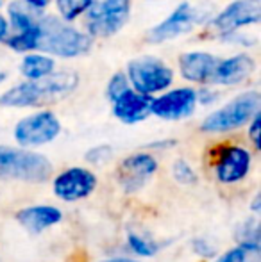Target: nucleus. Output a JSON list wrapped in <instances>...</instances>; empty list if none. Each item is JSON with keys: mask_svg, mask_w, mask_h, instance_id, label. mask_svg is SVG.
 <instances>
[{"mask_svg": "<svg viewBox=\"0 0 261 262\" xmlns=\"http://www.w3.org/2000/svg\"><path fill=\"white\" fill-rule=\"evenodd\" d=\"M261 21V0H233L222 11L211 14L206 25L209 32L220 38L234 31L258 25Z\"/></svg>", "mask_w": 261, "mask_h": 262, "instance_id": "nucleus-9", "label": "nucleus"}, {"mask_svg": "<svg viewBox=\"0 0 261 262\" xmlns=\"http://www.w3.org/2000/svg\"><path fill=\"white\" fill-rule=\"evenodd\" d=\"M42 14V11L32 9L24 0H11L6 6V18L9 21L11 32H20L36 27Z\"/></svg>", "mask_w": 261, "mask_h": 262, "instance_id": "nucleus-19", "label": "nucleus"}, {"mask_svg": "<svg viewBox=\"0 0 261 262\" xmlns=\"http://www.w3.org/2000/svg\"><path fill=\"white\" fill-rule=\"evenodd\" d=\"M79 73L75 70H54L38 80H27L7 88L0 95V107L7 109H42L57 104L75 93L79 88Z\"/></svg>", "mask_w": 261, "mask_h": 262, "instance_id": "nucleus-1", "label": "nucleus"}, {"mask_svg": "<svg viewBox=\"0 0 261 262\" xmlns=\"http://www.w3.org/2000/svg\"><path fill=\"white\" fill-rule=\"evenodd\" d=\"M6 80H7V72H6V70L0 68V86H2V84L6 82Z\"/></svg>", "mask_w": 261, "mask_h": 262, "instance_id": "nucleus-35", "label": "nucleus"}, {"mask_svg": "<svg viewBox=\"0 0 261 262\" xmlns=\"http://www.w3.org/2000/svg\"><path fill=\"white\" fill-rule=\"evenodd\" d=\"M93 0H54L56 6V13L59 18L66 21H75L83 18V14L88 11Z\"/></svg>", "mask_w": 261, "mask_h": 262, "instance_id": "nucleus-21", "label": "nucleus"}, {"mask_svg": "<svg viewBox=\"0 0 261 262\" xmlns=\"http://www.w3.org/2000/svg\"><path fill=\"white\" fill-rule=\"evenodd\" d=\"M104 262H138V260H131V259H113V260H104Z\"/></svg>", "mask_w": 261, "mask_h": 262, "instance_id": "nucleus-36", "label": "nucleus"}, {"mask_svg": "<svg viewBox=\"0 0 261 262\" xmlns=\"http://www.w3.org/2000/svg\"><path fill=\"white\" fill-rule=\"evenodd\" d=\"M252 156L247 148L229 145L220 148L215 162L216 180L222 184H236L244 180L251 171Z\"/></svg>", "mask_w": 261, "mask_h": 262, "instance_id": "nucleus-12", "label": "nucleus"}, {"mask_svg": "<svg viewBox=\"0 0 261 262\" xmlns=\"http://www.w3.org/2000/svg\"><path fill=\"white\" fill-rule=\"evenodd\" d=\"M172 173H174V179L177 180L179 184H195L197 182V173L193 171V168L188 164L186 161L179 159V161L174 162L172 166Z\"/></svg>", "mask_w": 261, "mask_h": 262, "instance_id": "nucleus-24", "label": "nucleus"}, {"mask_svg": "<svg viewBox=\"0 0 261 262\" xmlns=\"http://www.w3.org/2000/svg\"><path fill=\"white\" fill-rule=\"evenodd\" d=\"M209 18H211V14L206 11L204 6H193L190 2H181L167 14V18H163L154 27L149 29L147 41L154 43V45L174 41V39L181 38V36L193 32V29L206 24Z\"/></svg>", "mask_w": 261, "mask_h": 262, "instance_id": "nucleus-6", "label": "nucleus"}, {"mask_svg": "<svg viewBox=\"0 0 261 262\" xmlns=\"http://www.w3.org/2000/svg\"><path fill=\"white\" fill-rule=\"evenodd\" d=\"M2 6H4V0H0V9H2Z\"/></svg>", "mask_w": 261, "mask_h": 262, "instance_id": "nucleus-37", "label": "nucleus"}, {"mask_svg": "<svg viewBox=\"0 0 261 262\" xmlns=\"http://www.w3.org/2000/svg\"><path fill=\"white\" fill-rule=\"evenodd\" d=\"M218 262H261V248L258 243H242L222 255Z\"/></svg>", "mask_w": 261, "mask_h": 262, "instance_id": "nucleus-22", "label": "nucleus"}, {"mask_svg": "<svg viewBox=\"0 0 261 262\" xmlns=\"http://www.w3.org/2000/svg\"><path fill=\"white\" fill-rule=\"evenodd\" d=\"M218 59L220 57L208 50H188L179 55L177 72L186 82L206 86V84H211Z\"/></svg>", "mask_w": 261, "mask_h": 262, "instance_id": "nucleus-13", "label": "nucleus"}, {"mask_svg": "<svg viewBox=\"0 0 261 262\" xmlns=\"http://www.w3.org/2000/svg\"><path fill=\"white\" fill-rule=\"evenodd\" d=\"M249 139L252 141V145H254L256 150L261 148V111L254 114V116L251 118V121H249Z\"/></svg>", "mask_w": 261, "mask_h": 262, "instance_id": "nucleus-29", "label": "nucleus"}, {"mask_svg": "<svg viewBox=\"0 0 261 262\" xmlns=\"http://www.w3.org/2000/svg\"><path fill=\"white\" fill-rule=\"evenodd\" d=\"M132 0H93L83 14L84 31L93 39L113 38L129 24Z\"/></svg>", "mask_w": 261, "mask_h": 262, "instance_id": "nucleus-5", "label": "nucleus"}, {"mask_svg": "<svg viewBox=\"0 0 261 262\" xmlns=\"http://www.w3.org/2000/svg\"><path fill=\"white\" fill-rule=\"evenodd\" d=\"M97 187V177L86 168H70L56 177L54 193L65 202H75L90 196Z\"/></svg>", "mask_w": 261, "mask_h": 262, "instance_id": "nucleus-14", "label": "nucleus"}, {"mask_svg": "<svg viewBox=\"0 0 261 262\" xmlns=\"http://www.w3.org/2000/svg\"><path fill=\"white\" fill-rule=\"evenodd\" d=\"M242 230L238 232V237L242 239V243H258L259 241V232H258V223L254 220H249L242 225Z\"/></svg>", "mask_w": 261, "mask_h": 262, "instance_id": "nucleus-30", "label": "nucleus"}, {"mask_svg": "<svg viewBox=\"0 0 261 262\" xmlns=\"http://www.w3.org/2000/svg\"><path fill=\"white\" fill-rule=\"evenodd\" d=\"M129 88H131V84H129V80H127L126 72H116L109 77L108 84H106V97H108L109 102H113L116 97H120L124 91L129 90Z\"/></svg>", "mask_w": 261, "mask_h": 262, "instance_id": "nucleus-23", "label": "nucleus"}, {"mask_svg": "<svg viewBox=\"0 0 261 262\" xmlns=\"http://www.w3.org/2000/svg\"><path fill=\"white\" fill-rule=\"evenodd\" d=\"M93 38L86 31L75 27L73 21H66L57 14L39 16L38 50L56 59H77L90 54Z\"/></svg>", "mask_w": 261, "mask_h": 262, "instance_id": "nucleus-2", "label": "nucleus"}, {"mask_svg": "<svg viewBox=\"0 0 261 262\" xmlns=\"http://www.w3.org/2000/svg\"><path fill=\"white\" fill-rule=\"evenodd\" d=\"M27 6H31L32 9L36 11H42V13H45V9L50 6V4L54 2V0H24Z\"/></svg>", "mask_w": 261, "mask_h": 262, "instance_id": "nucleus-33", "label": "nucleus"}, {"mask_svg": "<svg viewBox=\"0 0 261 262\" xmlns=\"http://www.w3.org/2000/svg\"><path fill=\"white\" fill-rule=\"evenodd\" d=\"M38 39H39V21L36 27L27 29V31L11 32L6 41H4V45L16 54H27L32 52V50H38Z\"/></svg>", "mask_w": 261, "mask_h": 262, "instance_id": "nucleus-20", "label": "nucleus"}, {"mask_svg": "<svg viewBox=\"0 0 261 262\" xmlns=\"http://www.w3.org/2000/svg\"><path fill=\"white\" fill-rule=\"evenodd\" d=\"M129 246H131V250L134 253H138V255H142V257H152L154 253L157 252V246L156 245H152L150 241H147V239H143V237H139L138 234H129Z\"/></svg>", "mask_w": 261, "mask_h": 262, "instance_id": "nucleus-25", "label": "nucleus"}, {"mask_svg": "<svg viewBox=\"0 0 261 262\" xmlns=\"http://www.w3.org/2000/svg\"><path fill=\"white\" fill-rule=\"evenodd\" d=\"M157 169V161L150 154H134L122 161L118 168V184L122 186V189L127 194L136 193L138 189H142L150 177L156 173Z\"/></svg>", "mask_w": 261, "mask_h": 262, "instance_id": "nucleus-15", "label": "nucleus"}, {"mask_svg": "<svg viewBox=\"0 0 261 262\" xmlns=\"http://www.w3.org/2000/svg\"><path fill=\"white\" fill-rule=\"evenodd\" d=\"M61 134V121L52 111L42 109L24 116L14 125L13 136L24 148H34L52 143Z\"/></svg>", "mask_w": 261, "mask_h": 262, "instance_id": "nucleus-8", "label": "nucleus"}, {"mask_svg": "<svg viewBox=\"0 0 261 262\" xmlns=\"http://www.w3.org/2000/svg\"><path fill=\"white\" fill-rule=\"evenodd\" d=\"M126 75L131 88L147 97H156L172 88L175 72L165 59L157 55H138L126 66Z\"/></svg>", "mask_w": 261, "mask_h": 262, "instance_id": "nucleus-4", "label": "nucleus"}, {"mask_svg": "<svg viewBox=\"0 0 261 262\" xmlns=\"http://www.w3.org/2000/svg\"><path fill=\"white\" fill-rule=\"evenodd\" d=\"M197 90L192 86L168 88L150 100V114L167 121L190 118L197 109Z\"/></svg>", "mask_w": 261, "mask_h": 262, "instance_id": "nucleus-10", "label": "nucleus"}, {"mask_svg": "<svg viewBox=\"0 0 261 262\" xmlns=\"http://www.w3.org/2000/svg\"><path fill=\"white\" fill-rule=\"evenodd\" d=\"M50 175L52 164L45 156L0 145V177L25 182H45Z\"/></svg>", "mask_w": 261, "mask_h": 262, "instance_id": "nucleus-7", "label": "nucleus"}, {"mask_svg": "<svg viewBox=\"0 0 261 262\" xmlns=\"http://www.w3.org/2000/svg\"><path fill=\"white\" fill-rule=\"evenodd\" d=\"M22 55L24 57H22L20 64H18V72L27 80L43 79V77L50 75L57 68L56 57H52V55L45 52H39V50H32V52Z\"/></svg>", "mask_w": 261, "mask_h": 262, "instance_id": "nucleus-18", "label": "nucleus"}, {"mask_svg": "<svg viewBox=\"0 0 261 262\" xmlns=\"http://www.w3.org/2000/svg\"><path fill=\"white\" fill-rule=\"evenodd\" d=\"M150 100L152 97L129 88L111 102L113 116L126 125H136L150 116Z\"/></svg>", "mask_w": 261, "mask_h": 262, "instance_id": "nucleus-16", "label": "nucleus"}, {"mask_svg": "<svg viewBox=\"0 0 261 262\" xmlns=\"http://www.w3.org/2000/svg\"><path fill=\"white\" fill-rule=\"evenodd\" d=\"M193 250H195L198 255H202V257H213L216 253L215 246L209 245V241H208V239H204V237L195 239V243H193Z\"/></svg>", "mask_w": 261, "mask_h": 262, "instance_id": "nucleus-31", "label": "nucleus"}, {"mask_svg": "<svg viewBox=\"0 0 261 262\" xmlns=\"http://www.w3.org/2000/svg\"><path fill=\"white\" fill-rule=\"evenodd\" d=\"M61 210L50 205H36V207H27L16 214V220L32 234H39L45 228L61 221Z\"/></svg>", "mask_w": 261, "mask_h": 262, "instance_id": "nucleus-17", "label": "nucleus"}, {"mask_svg": "<svg viewBox=\"0 0 261 262\" xmlns=\"http://www.w3.org/2000/svg\"><path fill=\"white\" fill-rule=\"evenodd\" d=\"M111 157H113V150H111V146H108V145L95 146V148H91L90 152L86 154V161L93 162V164H104V162H108Z\"/></svg>", "mask_w": 261, "mask_h": 262, "instance_id": "nucleus-28", "label": "nucleus"}, {"mask_svg": "<svg viewBox=\"0 0 261 262\" xmlns=\"http://www.w3.org/2000/svg\"><path fill=\"white\" fill-rule=\"evenodd\" d=\"M220 41H224L226 45H234V47H254L256 38L251 34H247L245 31H234L229 34L220 36Z\"/></svg>", "mask_w": 261, "mask_h": 262, "instance_id": "nucleus-26", "label": "nucleus"}, {"mask_svg": "<svg viewBox=\"0 0 261 262\" xmlns=\"http://www.w3.org/2000/svg\"><path fill=\"white\" fill-rule=\"evenodd\" d=\"M11 34V29H9V21H7L6 14L0 13V43L4 45V41L7 39V36Z\"/></svg>", "mask_w": 261, "mask_h": 262, "instance_id": "nucleus-32", "label": "nucleus"}, {"mask_svg": "<svg viewBox=\"0 0 261 262\" xmlns=\"http://www.w3.org/2000/svg\"><path fill=\"white\" fill-rule=\"evenodd\" d=\"M259 204H261V196L259 194H256L254 202H252V210H259Z\"/></svg>", "mask_w": 261, "mask_h": 262, "instance_id": "nucleus-34", "label": "nucleus"}, {"mask_svg": "<svg viewBox=\"0 0 261 262\" xmlns=\"http://www.w3.org/2000/svg\"><path fill=\"white\" fill-rule=\"evenodd\" d=\"M261 107V95L256 90H247L231 98L227 104L215 109L202 120L200 130L208 134H226L245 127Z\"/></svg>", "mask_w": 261, "mask_h": 262, "instance_id": "nucleus-3", "label": "nucleus"}, {"mask_svg": "<svg viewBox=\"0 0 261 262\" xmlns=\"http://www.w3.org/2000/svg\"><path fill=\"white\" fill-rule=\"evenodd\" d=\"M256 72V61L251 54L238 52L229 57L218 59L215 73H213L211 86L231 88L240 86L245 80H249Z\"/></svg>", "mask_w": 261, "mask_h": 262, "instance_id": "nucleus-11", "label": "nucleus"}, {"mask_svg": "<svg viewBox=\"0 0 261 262\" xmlns=\"http://www.w3.org/2000/svg\"><path fill=\"white\" fill-rule=\"evenodd\" d=\"M218 90H215L211 84H206V86H200L197 90V104L200 105H213L215 102H218Z\"/></svg>", "mask_w": 261, "mask_h": 262, "instance_id": "nucleus-27", "label": "nucleus"}]
</instances>
